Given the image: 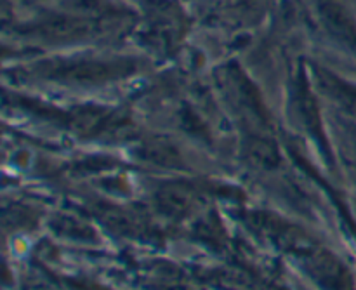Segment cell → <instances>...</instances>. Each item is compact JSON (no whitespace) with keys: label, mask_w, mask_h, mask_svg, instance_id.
Wrapping results in <instances>:
<instances>
[{"label":"cell","mask_w":356,"mask_h":290,"mask_svg":"<svg viewBox=\"0 0 356 290\" xmlns=\"http://www.w3.org/2000/svg\"><path fill=\"white\" fill-rule=\"evenodd\" d=\"M336 94L339 97L337 99L343 101L346 106H350L351 110L356 111V90L355 89H350V87H337Z\"/></svg>","instance_id":"6da1fadb"}]
</instances>
